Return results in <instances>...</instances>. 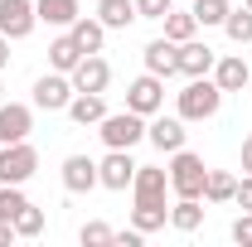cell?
<instances>
[{"mask_svg": "<svg viewBox=\"0 0 252 247\" xmlns=\"http://www.w3.org/2000/svg\"><path fill=\"white\" fill-rule=\"evenodd\" d=\"M233 194H238V175L209 170V180H204V204H233Z\"/></svg>", "mask_w": 252, "mask_h": 247, "instance_id": "603a6c76", "label": "cell"}, {"mask_svg": "<svg viewBox=\"0 0 252 247\" xmlns=\"http://www.w3.org/2000/svg\"><path fill=\"white\" fill-rule=\"evenodd\" d=\"M175 10V0H136V15L141 20H165Z\"/></svg>", "mask_w": 252, "mask_h": 247, "instance_id": "4dcf8cb0", "label": "cell"}, {"mask_svg": "<svg viewBox=\"0 0 252 247\" xmlns=\"http://www.w3.org/2000/svg\"><path fill=\"white\" fill-rule=\"evenodd\" d=\"M223 34L233 39V44H252V10H228V20H223Z\"/></svg>", "mask_w": 252, "mask_h": 247, "instance_id": "4316f807", "label": "cell"}, {"mask_svg": "<svg viewBox=\"0 0 252 247\" xmlns=\"http://www.w3.org/2000/svg\"><path fill=\"white\" fill-rule=\"evenodd\" d=\"M112 238H117V228H107V223H97V218L78 228V243H83V247H107Z\"/></svg>", "mask_w": 252, "mask_h": 247, "instance_id": "f546056e", "label": "cell"}, {"mask_svg": "<svg viewBox=\"0 0 252 247\" xmlns=\"http://www.w3.org/2000/svg\"><path fill=\"white\" fill-rule=\"evenodd\" d=\"M146 141H151L156 151L175 155V151H180V146L189 141V131H185V117H165V112H156V117L146 122Z\"/></svg>", "mask_w": 252, "mask_h": 247, "instance_id": "9c48e42d", "label": "cell"}, {"mask_svg": "<svg viewBox=\"0 0 252 247\" xmlns=\"http://www.w3.org/2000/svg\"><path fill=\"white\" fill-rule=\"evenodd\" d=\"M25 204H30V199H25L20 185H0V223H15V214H20Z\"/></svg>", "mask_w": 252, "mask_h": 247, "instance_id": "83f0119b", "label": "cell"}, {"mask_svg": "<svg viewBox=\"0 0 252 247\" xmlns=\"http://www.w3.org/2000/svg\"><path fill=\"white\" fill-rule=\"evenodd\" d=\"M243 5H248V10H252V0H243Z\"/></svg>", "mask_w": 252, "mask_h": 247, "instance_id": "f35d334b", "label": "cell"}, {"mask_svg": "<svg viewBox=\"0 0 252 247\" xmlns=\"http://www.w3.org/2000/svg\"><path fill=\"white\" fill-rule=\"evenodd\" d=\"M233 243H238V247H252V209H243V214L233 218Z\"/></svg>", "mask_w": 252, "mask_h": 247, "instance_id": "1f68e13d", "label": "cell"}, {"mask_svg": "<svg viewBox=\"0 0 252 247\" xmlns=\"http://www.w3.org/2000/svg\"><path fill=\"white\" fill-rule=\"evenodd\" d=\"M141 238H146V233H141V228H126V233H117V238H112V243H117V247H141Z\"/></svg>", "mask_w": 252, "mask_h": 247, "instance_id": "836d02e7", "label": "cell"}, {"mask_svg": "<svg viewBox=\"0 0 252 247\" xmlns=\"http://www.w3.org/2000/svg\"><path fill=\"white\" fill-rule=\"evenodd\" d=\"M68 34L78 39L83 54H102V44H107V25H102L97 15H78V20L68 25Z\"/></svg>", "mask_w": 252, "mask_h": 247, "instance_id": "e0dca14e", "label": "cell"}, {"mask_svg": "<svg viewBox=\"0 0 252 247\" xmlns=\"http://www.w3.org/2000/svg\"><path fill=\"white\" fill-rule=\"evenodd\" d=\"M34 15H39V25L68 30V25L83 15V5H78V0H34Z\"/></svg>", "mask_w": 252, "mask_h": 247, "instance_id": "ac0fdd59", "label": "cell"}, {"mask_svg": "<svg viewBox=\"0 0 252 247\" xmlns=\"http://www.w3.org/2000/svg\"><path fill=\"white\" fill-rule=\"evenodd\" d=\"M34 25H39V15H34V0H0V34H5L10 44L30 39Z\"/></svg>", "mask_w": 252, "mask_h": 247, "instance_id": "8992f818", "label": "cell"}, {"mask_svg": "<svg viewBox=\"0 0 252 247\" xmlns=\"http://www.w3.org/2000/svg\"><path fill=\"white\" fill-rule=\"evenodd\" d=\"M233 204H238V209H252V175H243V180H238V194H233Z\"/></svg>", "mask_w": 252, "mask_h": 247, "instance_id": "d6a6232c", "label": "cell"}, {"mask_svg": "<svg viewBox=\"0 0 252 247\" xmlns=\"http://www.w3.org/2000/svg\"><path fill=\"white\" fill-rule=\"evenodd\" d=\"M160 25H165V39H175V44H185V39H194V34H199V20H194V10H170Z\"/></svg>", "mask_w": 252, "mask_h": 247, "instance_id": "cb8c5ba5", "label": "cell"}, {"mask_svg": "<svg viewBox=\"0 0 252 247\" xmlns=\"http://www.w3.org/2000/svg\"><path fill=\"white\" fill-rule=\"evenodd\" d=\"M170 223V209L165 204H136L131 209V228H141V233H160Z\"/></svg>", "mask_w": 252, "mask_h": 247, "instance_id": "d4e9b609", "label": "cell"}, {"mask_svg": "<svg viewBox=\"0 0 252 247\" xmlns=\"http://www.w3.org/2000/svg\"><path fill=\"white\" fill-rule=\"evenodd\" d=\"M243 170L252 175V136H243Z\"/></svg>", "mask_w": 252, "mask_h": 247, "instance_id": "d590c367", "label": "cell"}, {"mask_svg": "<svg viewBox=\"0 0 252 247\" xmlns=\"http://www.w3.org/2000/svg\"><path fill=\"white\" fill-rule=\"evenodd\" d=\"M68 117H73L78 126H97L102 117H107V97H102V93H73Z\"/></svg>", "mask_w": 252, "mask_h": 247, "instance_id": "d6986e66", "label": "cell"}, {"mask_svg": "<svg viewBox=\"0 0 252 247\" xmlns=\"http://www.w3.org/2000/svg\"><path fill=\"white\" fill-rule=\"evenodd\" d=\"M30 131H34V107H25V102H0V146L30 141Z\"/></svg>", "mask_w": 252, "mask_h": 247, "instance_id": "8fae6325", "label": "cell"}, {"mask_svg": "<svg viewBox=\"0 0 252 247\" xmlns=\"http://www.w3.org/2000/svg\"><path fill=\"white\" fill-rule=\"evenodd\" d=\"M15 233H20V238H39V233H44V209L25 204V209L15 214Z\"/></svg>", "mask_w": 252, "mask_h": 247, "instance_id": "f1b7e54d", "label": "cell"}, {"mask_svg": "<svg viewBox=\"0 0 252 247\" xmlns=\"http://www.w3.org/2000/svg\"><path fill=\"white\" fill-rule=\"evenodd\" d=\"M5 68H10V39L0 34V73H5Z\"/></svg>", "mask_w": 252, "mask_h": 247, "instance_id": "8d00e7d4", "label": "cell"}, {"mask_svg": "<svg viewBox=\"0 0 252 247\" xmlns=\"http://www.w3.org/2000/svg\"><path fill=\"white\" fill-rule=\"evenodd\" d=\"M214 63H219V54H214L199 34L180 44V73H185V78H209V73H214Z\"/></svg>", "mask_w": 252, "mask_h": 247, "instance_id": "5bb4252c", "label": "cell"}, {"mask_svg": "<svg viewBox=\"0 0 252 247\" xmlns=\"http://www.w3.org/2000/svg\"><path fill=\"white\" fill-rule=\"evenodd\" d=\"M59 175H63V189L68 194H88V189H97V160L93 155H68Z\"/></svg>", "mask_w": 252, "mask_h": 247, "instance_id": "9a60e30c", "label": "cell"}, {"mask_svg": "<svg viewBox=\"0 0 252 247\" xmlns=\"http://www.w3.org/2000/svg\"><path fill=\"white\" fill-rule=\"evenodd\" d=\"M223 97L228 93L214 83V73H209V78H189L185 93H175V112H180L185 122H209V117H219Z\"/></svg>", "mask_w": 252, "mask_h": 247, "instance_id": "6da1fadb", "label": "cell"}, {"mask_svg": "<svg viewBox=\"0 0 252 247\" xmlns=\"http://www.w3.org/2000/svg\"><path fill=\"white\" fill-rule=\"evenodd\" d=\"M73 78L68 73H44L39 83H34V107L39 112H68V102H73Z\"/></svg>", "mask_w": 252, "mask_h": 247, "instance_id": "52a82bcc", "label": "cell"}, {"mask_svg": "<svg viewBox=\"0 0 252 247\" xmlns=\"http://www.w3.org/2000/svg\"><path fill=\"white\" fill-rule=\"evenodd\" d=\"M131 180H136V160H131V151H107L102 160H97V185L102 189H131Z\"/></svg>", "mask_w": 252, "mask_h": 247, "instance_id": "ba28073f", "label": "cell"}, {"mask_svg": "<svg viewBox=\"0 0 252 247\" xmlns=\"http://www.w3.org/2000/svg\"><path fill=\"white\" fill-rule=\"evenodd\" d=\"M78 63H83V49H78V39H73V34L63 30L59 39L49 44V68H54V73H73Z\"/></svg>", "mask_w": 252, "mask_h": 247, "instance_id": "ffe728a7", "label": "cell"}, {"mask_svg": "<svg viewBox=\"0 0 252 247\" xmlns=\"http://www.w3.org/2000/svg\"><path fill=\"white\" fill-rule=\"evenodd\" d=\"M126 107H131V112H141L146 122H151L156 112H165V78H156V73H141V78L126 88Z\"/></svg>", "mask_w": 252, "mask_h": 247, "instance_id": "5b68a950", "label": "cell"}, {"mask_svg": "<svg viewBox=\"0 0 252 247\" xmlns=\"http://www.w3.org/2000/svg\"><path fill=\"white\" fill-rule=\"evenodd\" d=\"M39 170V151L30 141H15V146H0V185H25Z\"/></svg>", "mask_w": 252, "mask_h": 247, "instance_id": "277c9868", "label": "cell"}, {"mask_svg": "<svg viewBox=\"0 0 252 247\" xmlns=\"http://www.w3.org/2000/svg\"><path fill=\"white\" fill-rule=\"evenodd\" d=\"M68 78H73L78 93H107V83H112V63L102 59V54H83V63H78Z\"/></svg>", "mask_w": 252, "mask_h": 247, "instance_id": "7c38bea8", "label": "cell"}, {"mask_svg": "<svg viewBox=\"0 0 252 247\" xmlns=\"http://www.w3.org/2000/svg\"><path fill=\"white\" fill-rule=\"evenodd\" d=\"M141 59H146V73L175 78V73H180V44H175V39H151V44L141 49Z\"/></svg>", "mask_w": 252, "mask_h": 247, "instance_id": "4fadbf2b", "label": "cell"}, {"mask_svg": "<svg viewBox=\"0 0 252 247\" xmlns=\"http://www.w3.org/2000/svg\"><path fill=\"white\" fill-rule=\"evenodd\" d=\"M189 10H194V20H199V30H214V25L223 30V20H228V10H233V0H194Z\"/></svg>", "mask_w": 252, "mask_h": 247, "instance_id": "484cf974", "label": "cell"}, {"mask_svg": "<svg viewBox=\"0 0 252 247\" xmlns=\"http://www.w3.org/2000/svg\"><path fill=\"white\" fill-rule=\"evenodd\" d=\"M15 238H20V233H15V223H0V247H10Z\"/></svg>", "mask_w": 252, "mask_h": 247, "instance_id": "e575fe53", "label": "cell"}, {"mask_svg": "<svg viewBox=\"0 0 252 247\" xmlns=\"http://www.w3.org/2000/svg\"><path fill=\"white\" fill-rule=\"evenodd\" d=\"M214 83H219L223 93H243L252 83V63L243 59V54H223V59L214 63Z\"/></svg>", "mask_w": 252, "mask_h": 247, "instance_id": "2e32d148", "label": "cell"}, {"mask_svg": "<svg viewBox=\"0 0 252 247\" xmlns=\"http://www.w3.org/2000/svg\"><path fill=\"white\" fill-rule=\"evenodd\" d=\"M97 20L107 30H131L141 15H136V0H97Z\"/></svg>", "mask_w": 252, "mask_h": 247, "instance_id": "44dd1931", "label": "cell"}, {"mask_svg": "<svg viewBox=\"0 0 252 247\" xmlns=\"http://www.w3.org/2000/svg\"><path fill=\"white\" fill-rule=\"evenodd\" d=\"M165 194H170V170H160V165H136L131 199H136V204H165Z\"/></svg>", "mask_w": 252, "mask_h": 247, "instance_id": "30bf717a", "label": "cell"}, {"mask_svg": "<svg viewBox=\"0 0 252 247\" xmlns=\"http://www.w3.org/2000/svg\"><path fill=\"white\" fill-rule=\"evenodd\" d=\"M199 223H204V204L199 199H175L170 204V228L175 233H199Z\"/></svg>", "mask_w": 252, "mask_h": 247, "instance_id": "7402d4cb", "label": "cell"}, {"mask_svg": "<svg viewBox=\"0 0 252 247\" xmlns=\"http://www.w3.org/2000/svg\"><path fill=\"white\" fill-rule=\"evenodd\" d=\"M97 136H102V146L107 151H131V146H141L146 141V117L141 112H107L102 122H97Z\"/></svg>", "mask_w": 252, "mask_h": 247, "instance_id": "3957f363", "label": "cell"}, {"mask_svg": "<svg viewBox=\"0 0 252 247\" xmlns=\"http://www.w3.org/2000/svg\"><path fill=\"white\" fill-rule=\"evenodd\" d=\"M0 102H5V83H0Z\"/></svg>", "mask_w": 252, "mask_h": 247, "instance_id": "74e56055", "label": "cell"}, {"mask_svg": "<svg viewBox=\"0 0 252 247\" xmlns=\"http://www.w3.org/2000/svg\"><path fill=\"white\" fill-rule=\"evenodd\" d=\"M170 189H175V199H204V180H209V165H204V155H194L189 146L170 155Z\"/></svg>", "mask_w": 252, "mask_h": 247, "instance_id": "7a4b0ae2", "label": "cell"}]
</instances>
